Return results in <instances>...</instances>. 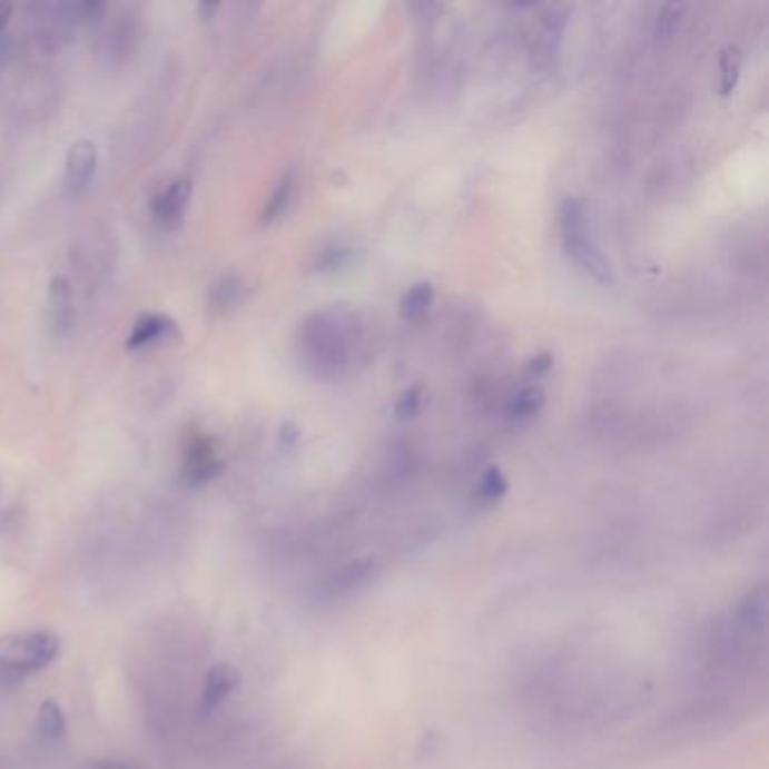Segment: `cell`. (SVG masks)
<instances>
[{
	"instance_id": "20",
	"label": "cell",
	"mask_w": 769,
	"mask_h": 769,
	"mask_svg": "<svg viewBox=\"0 0 769 769\" xmlns=\"http://www.w3.org/2000/svg\"><path fill=\"white\" fill-rule=\"evenodd\" d=\"M551 364H553V357L551 355H542V357H538V359H533L531 362V366H529V373L531 375H544L549 368H551Z\"/></svg>"
},
{
	"instance_id": "7",
	"label": "cell",
	"mask_w": 769,
	"mask_h": 769,
	"mask_svg": "<svg viewBox=\"0 0 769 769\" xmlns=\"http://www.w3.org/2000/svg\"><path fill=\"white\" fill-rule=\"evenodd\" d=\"M177 334H179L177 323L169 318V316L142 314L134 323V329H131V334L127 338V351L136 353V351H142V348H151V346L162 344V341L172 338Z\"/></svg>"
},
{
	"instance_id": "13",
	"label": "cell",
	"mask_w": 769,
	"mask_h": 769,
	"mask_svg": "<svg viewBox=\"0 0 769 769\" xmlns=\"http://www.w3.org/2000/svg\"><path fill=\"white\" fill-rule=\"evenodd\" d=\"M39 729L46 738L59 740L66 733V716L55 700H48L39 709Z\"/></svg>"
},
{
	"instance_id": "22",
	"label": "cell",
	"mask_w": 769,
	"mask_h": 769,
	"mask_svg": "<svg viewBox=\"0 0 769 769\" xmlns=\"http://www.w3.org/2000/svg\"><path fill=\"white\" fill-rule=\"evenodd\" d=\"M217 10H219V6H217V3H213V6L201 3V6H199V14H206L208 19H210V14H213V12H217Z\"/></svg>"
},
{
	"instance_id": "1",
	"label": "cell",
	"mask_w": 769,
	"mask_h": 769,
	"mask_svg": "<svg viewBox=\"0 0 769 769\" xmlns=\"http://www.w3.org/2000/svg\"><path fill=\"white\" fill-rule=\"evenodd\" d=\"M59 654V639L43 630L0 637V677L23 679L41 672Z\"/></svg>"
},
{
	"instance_id": "2",
	"label": "cell",
	"mask_w": 769,
	"mask_h": 769,
	"mask_svg": "<svg viewBox=\"0 0 769 769\" xmlns=\"http://www.w3.org/2000/svg\"><path fill=\"white\" fill-rule=\"evenodd\" d=\"M560 228H562V241L566 248L569 258L582 267L586 274H591L595 280L608 283L612 280V269L608 260L601 255L589 237L586 228V215L578 199H564L560 208Z\"/></svg>"
},
{
	"instance_id": "19",
	"label": "cell",
	"mask_w": 769,
	"mask_h": 769,
	"mask_svg": "<svg viewBox=\"0 0 769 769\" xmlns=\"http://www.w3.org/2000/svg\"><path fill=\"white\" fill-rule=\"evenodd\" d=\"M12 12H14L12 3H0V52L6 50V43H8V28L12 21Z\"/></svg>"
},
{
	"instance_id": "12",
	"label": "cell",
	"mask_w": 769,
	"mask_h": 769,
	"mask_svg": "<svg viewBox=\"0 0 769 769\" xmlns=\"http://www.w3.org/2000/svg\"><path fill=\"white\" fill-rule=\"evenodd\" d=\"M434 300V287L432 283H417L415 287H411L400 305V312L404 318H417L422 316L426 309H430Z\"/></svg>"
},
{
	"instance_id": "11",
	"label": "cell",
	"mask_w": 769,
	"mask_h": 769,
	"mask_svg": "<svg viewBox=\"0 0 769 769\" xmlns=\"http://www.w3.org/2000/svg\"><path fill=\"white\" fill-rule=\"evenodd\" d=\"M294 186H296V177L294 172H285L280 177V181L276 184L272 197L267 199V206L263 210V221L265 224H272L276 219H280L285 215V210L289 208L292 204V195H294Z\"/></svg>"
},
{
	"instance_id": "14",
	"label": "cell",
	"mask_w": 769,
	"mask_h": 769,
	"mask_svg": "<svg viewBox=\"0 0 769 769\" xmlns=\"http://www.w3.org/2000/svg\"><path fill=\"white\" fill-rule=\"evenodd\" d=\"M720 70H722V81H720V93L729 96L736 89L738 72H740V52L738 48H727L720 57Z\"/></svg>"
},
{
	"instance_id": "15",
	"label": "cell",
	"mask_w": 769,
	"mask_h": 769,
	"mask_svg": "<svg viewBox=\"0 0 769 769\" xmlns=\"http://www.w3.org/2000/svg\"><path fill=\"white\" fill-rule=\"evenodd\" d=\"M542 404H544V393L540 388H526L515 397V402H512L510 415L520 420L531 417L542 408Z\"/></svg>"
},
{
	"instance_id": "10",
	"label": "cell",
	"mask_w": 769,
	"mask_h": 769,
	"mask_svg": "<svg viewBox=\"0 0 769 769\" xmlns=\"http://www.w3.org/2000/svg\"><path fill=\"white\" fill-rule=\"evenodd\" d=\"M241 298H244V283L239 276H233V274L217 278L208 289V305L217 314L235 309L241 303Z\"/></svg>"
},
{
	"instance_id": "21",
	"label": "cell",
	"mask_w": 769,
	"mask_h": 769,
	"mask_svg": "<svg viewBox=\"0 0 769 769\" xmlns=\"http://www.w3.org/2000/svg\"><path fill=\"white\" fill-rule=\"evenodd\" d=\"M89 769H136L129 762H120V760H105V762H96Z\"/></svg>"
},
{
	"instance_id": "3",
	"label": "cell",
	"mask_w": 769,
	"mask_h": 769,
	"mask_svg": "<svg viewBox=\"0 0 769 769\" xmlns=\"http://www.w3.org/2000/svg\"><path fill=\"white\" fill-rule=\"evenodd\" d=\"M375 562L373 560H357L346 566H341L332 575H327L318 584V595L327 603L334 601H348V598L357 595L362 589H366L375 580Z\"/></svg>"
},
{
	"instance_id": "16",
	"label": "cell",
	"mask_w": 769,
	"mask_h": 769,
	"mask_svg": "<svg viewBox=\"0 0 769 769\" xmlns=\"http://www.w3.org/2000/svg\"><path fill=\"white\" fill-rule=\"evenodd\" d=\"M505 490H507V483H505L503 474L496 467H490L479 483L476 496L485 503H492V501H499L505 494Z\"/></svg>"
},
{
	"instance_id": "6",
	"label": "cell",
	"mask_w": 769,
	"mask_h": 769,
	"mask_svg": "<svg viewBox=\"0 0 769 769\" xmlns=\"http://www.w3.org/2000/svg\"><path fill=\"white\" fill-rule=\"evenodd\" d=\"M221 467L224 465L215 450V443L204 434H195L184 452V472L188 481L197 485L208 483L221 472Z\"/></svg>"
},
{
	"instance_id": "4",
	"label": "cell",
	"mask_w": 769,
	"mask_h": 769,
	"mask_svg": "<svg viewBox=\"0 0 769 769\" xmlns=\"http://www.w3.org/2000/svg\"><path fill=\"white\" fill-rule=\"evenodd\" d=\"M193 197V181L188 177H179L169 186H165L151 199V219L162 230H175L184 224L186 210Z\"/></svg>"
},
{
	"instance_id": "17",
	"label": "cell",
	"mask_w": 769,
	"mask_h": 769,
	"mask_svg": "<svg viewBox=\"0 0 769 769\" xmlns=\"http://www.w3.org/2000/svg\"><path fill=\"white\" fill-rule=\"evenodd\" d=\"M681 10H683V6H677V3L663 6V8L659 10V17H657V32L663 34V37L670 34V32L674 30L679 17H681Z\"/></svg>"
},
{
	"instance_id": "5",
	"label": "cell",
	"mask_w": 769,
	"mask_h": 769,
	"mask_svg": "<svg viewBox=\"0 0 769 769\" xmlns=\"http://www.w3.org/2000/svg\"><path fill=\"white\" fill-rule=\"evenodd\" d=\"M98 169V149L89 138L75 140L66 151V193L77 197L87 190Z\"/></svg>"
},
{
	"instance_id": "9",
	"label": "cell",
	"mask_w": 769,
	"mask_h": 769,
	"mask_svg": "<svg viewBox=\"0 0 769 769\" xmlns=\"http://www.w3.org/2000/svg\"><path fill=\"white\" fill-rule=\"evenodd\" d=\"M48 316L50 327L57 336H68L75 327V300H72V287L63 276L52 278L48 289Z\"/></svg>"
},
{
	"instance_id": "18",
	"label": "cell",
	"mask_w": 769,
	"mask_h": 769,
	"mask_svg": "<svg viewBox=\"0 0 769 769\" xmlns=\"http://www.w3.org/2000/svg\"><path fill=\"white\" fill-rule=\"evenodd\" d=\"M417 404H420V386L406 391V393L400 397V402H397V406H395L397 417H402V420H404V417H411V415L417 411Z\"/></svg>"
},
{
	"instance_id": "8",
	"label": "cell",
	"mask_w": 769,
	"mask_h": 769,
	"mask_svg": "<svg viewBox=\"0 0 769 769\" xmlns=\"http://www.w3.org/2000/svg\"><path fill=\"white\" fill-rule=\"evenodd\" d=\"M239 687V670L230 663H215L204 681L201 691V711L210 713L224 704L233 691Z\"/></svg>"
}]
</instances>
